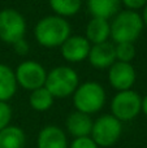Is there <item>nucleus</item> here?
<instances>
[{
	"mask_svg": "<svg viewBox=\"0 0 147 148\" xmlns=\"http://www.w3.org/2000/svg\"><path fill=\"white\" fill-rule=\"evenodd\" d=\"M17 88L16 74L9 66L0 64V101H7L14 95Z\"/></svg>",
	"mask_w": 147,
	"mask_h": 148,
	"instance_id": "nucleus-16",
	"label": "nucleus"
},
{
	"mask_svg": "<svg viewBox=\"0 0 147 148\" xmlns=\"http://www.w3.org/2000/svg\"><path fill=\"white\" fill-rule=\"evenodd\" d=\"M90 42L83 36H70L61 44V55L70 62L85 60L90 52Z\"/></svg>",
	"mask_w": 147,
	"mask_h": 148,
	"instance_id": "nucleus-10",
	"label": "nucleus"
},
{
	"mask_svg": "<svg viewBox=\"0 0 147 148\" xmlns=\"http://www.w3.org/2000/svg\"><path fill=\"white\" fill-rule=\"evenodd\" d=\"M90 64L99 69L109 68L116 61V48L112 43L103 42V43L94 44L89 52Z\"/></svg>",
	"mask_w": 147,
	"mask_h": 148,
	"instance_id": "nucleus-11",
	"label": "nucleus"
},
{
	"mask_svg": "<svg viewBox=\"0 0 147 148\" xmlns=\"http://www.w3.org/2000/svg\"><path fill=\"white\" fill-rule=\"evenodd\" d=\"M120 3L121 0H87V8L93 17L108 20L119 12Z\"/></svg>",
	"mask_w": 147,
	"mask_h": 148,
	"instance_id": "nucleus-14",
	"label": "nucleus"
},
{
	"mask_svg": "<svg viewBox=\"0 0 147 148\" xmlns=\"http://www.w3.org/2000/svg\"><path fill=\"white\" fill-rule=\"evenodd\" d=\"M142 20H143V23L147 26V4L145 7V9H143V14H142Z\"/></svg>",
	"mask_w": 147,
	"mask_h": 148,
	"instance_id": "nucleus-26",
	"label": "nucleus"
},
{
	"mask_svg": "<svg viewBox=\"0 0 147 148\" xmlns=\"http://www.w3.org/2000/svg\"><path fill=\"white\" fill-rule=\"evenodd\" d=\"M93 123L94 122L91 121L90 116L77 110L69 114L67 120V129L73 136L81 138V136H87L89 134H91Z\"/></svg>",
	"mask_w": 147,
	"mask_h": 148,
	"instance_id": "nucleus-13",
	"label": "nucleus"
},
{
	"mask_svg": "<svg viewBox=\"0 0 147 148\" xmlns=\"http://www.w3.org/2000/svg\"><path fill=\"white\" fill-rule=\"evenodd\" d=\"M109 34H111V26L104 18L93 17L86 27V36L87 40L94 44L107 42Z\"/></svg>",
	"mask_w": 147,
	"mask_h": 148,
	"instance_id": "nucleus-15",
	"label": "nucleus"
},
{
	"mask_svg": "<svg viewBox=\"0 0 147 148\" xmlns=\"http://www.w3.org/2000/svg\"><path fill=\"white\" fill-rule=\"evenodd\" d=\"M108 73V79L112 87L119 91L130 90L135 82V70L129 62L115 61L111 65Z\"/></svg>",
	"mask_w": 147,
	"mask_h": 148,
	"instance_id": "nucleus-9",
	"label": "nucleus"
},
{
	"mask_svg": "<svg viewBox=\"0 0 147 148\" xmlns=\"http://www.w3.org/2000/svg\"><path fill=\"white\" fill-rule=\"evenodd\" d=\"M67 136L60 127L46 126L38 136V148H67Z\"/></svg>",
	"mask_w": 147,
	"mask_h": 148,
	"instance_id": "nucleus-12",
	"label": "nucleus"
},
{
	"mask_svg": "<svg viewBox=\"0 0 147 148\" xmlns=\"http://www.w3.org/2000/svg\"><path fill=\"white\" fill-rule=\"evenodd\" d=\"M111 26V34L116 43H133L143 30V20L135 10H124L115 17Z\"/></svg>",
	"mask_w": 147,
	"mask_h": 148,
	"instance_id": "nucleus-2",
	"label": "nucleus"
},
{
	"mask_svg": "<svg viewBox=\"0 0 147 148\" xmlns=\"http://www.w3.org/2000/svg\"><path fill=\"white\" fill-rule=\"evenodd\" d=\"M78 86V75L69 66H57L47 74L44 87L54 97H67L76 91Z\"/></svg>",
	"mask_w": 147,
	"mask_h": 148,
	"instance_id": "nucleus-3",
	"label": "nucleus"
},
{
	"mask_svg": "<svg viewBox=\"0 0 147 148\" xmlns=\"http://www.w3.org/2000/svg\"><path fill=\"white\" fill-rule=\"evenodd\" d=\"M12 118V109L5 101H0V130L7 127Z\"/></svg>",
	"mask_w": 147,
	"mask_h": 148,
	"instance_id": "nucleus-21",
	"label": "nucleus"
},
{
	"mask_svg": "<svg viewBox=\"0 0 147 148\" xmlns=\"http://www.w3.org/2000/svg\"><path fill=\"white\" fill-rule=\"evenodd\" d=\"M141 105L142 99L138 92L133 90L120 91L112 100V116L120 121H130L137 117L141 112Z\"/></svg>",
	"mask_w": 147,
	"mask_h": 148,
	"instance_id": "nucleus-6",
	"label": "nucleus"
},
{
	"mask_svg": "<svg viewBox=\"0 0 147 148\" xmlns=\"http://www.w3.org/2000/svg\"><path fill=\"white\" fill-rule=\"evenodd\" d=\"M124 5L130 10H137L139 8L146 7L147 0H121Z\"/></svg>",
	"mask_w": 147,
	"mask_h": 148,
	"instance_id": "nucleus-23",
	"label": "nucleus"
},
{
	"mask_svg": "<svg viewBox=\"0 0 147 148\" xmlns=\"http://www.w3.org/2000/svg\"><path fill=\"white\" fill-rule=\"evenodd\" d=\"M106 101V91L96 82H86L74 91V103L77 110L91 114L100 110Z\"/></svg>",
	"mask_w": 147,
	"mask_h": 148,
	"instance_id": "nucleus-4",
	"label": "nucleus"
},
{
	"mask_svg": "<svg viewBox=\"0 0 147 148\" xmlns=\"http://www.w3.org/2000/svg\"><path fill=\"white\" fill-rule=\"evenodd\" d=\"M52 103H54V96L44 86L39 87L36 90H33V92L30 95V105L35 110L43 112V110L49 109Z\"/></svg>",
	"mask_w": 147,
	"mask_h": 148,
	"instance_id": "nucleus-18",
	"label": "nucleus"
},
{
	"mask_svg": "<svg viewBox=\"0 0 147 148\" xmlns=\"http://www.w3.org/2000/svg\"><path fill=\"white\" fill-rule=\"evenodd\" d=\"M16 79L26 90H36L44 86L47 73L44 68L36 61H23L16 70Z\"/></svg>",
	"mask_w": 147,
	"mask_h": 148,
	"instance_id": "nucleus-8",
	"label": "nucleus"
},
{
	"mask_svg": "<svg viewBox=\"0 0 147 148\" xmlns=\"http://www.w3.org/2000/svg\"><path fill=\"white\" fill-rule=\"evenodd\" d=\"M141 110H143V113L147 116V96L142 99V105H141Z\"/></svg>",
	"mask_w": 147,
	"mask_h": 148,
	"instance_id": "nucleus-25",
	"label": "nucleus"
},
{
	"mask_svg": "<svg viewBox=\"0 0 147 148\" xmlns=\"http://www.w3.org/2000/svg\"><path fill=\"white\" fill-rule=\"evenodd\" d=\"M69 148H98V144L93 140V138L81 136V138H76Z\"/></svg>",
	"mask_w": 147,
	"mask_h": 148,
	"instance_id": "nucleus-22",
	"label": "nucleus"
},
{
	"mask_svg": "<svg viewBox=\"0 0 147 148\" xmlns=\"http://www.w3.org/2000/svg\"><path fill=\"white\" fill-rule=\"evenodd\" d=\"M35 38L43 47H59L69 38L70 26L60 16L44 17L35 26Z\"/></svg>",
	"mask_w": 147,
	"mask_h": 148,
	"instance_id": "nucleus-1",
	"label": "nucleus"
},
{
	"mask_svg": "<svg viewBox=\"0 0 147 148\" xmlns=\"http://www.w3.org/2000/svg\"><path fill=\"white\" fill-rule=\"evenodd\" d=\"M26 22L20 12L14 9H4L0 12V39L5 43L14 44L23 38Z\"/></svg>",
	"mask_w": 147,
	"mask_h": 148,
	"instance_id": "nucleus-7",
	"label": "nucleus"
},
{
	"mask_svg": "<svg viewBox=\"0 0 147 148\" xmlns=\"http://www.w3.org/2000/svg\"><path fill=\"white\" fill-rule=\"evenodd\" d=\"M121 131V121L112 114H106L99 117L93 123L91 135H93V140L98 146L111 147L119 140Z\"/></svg>",
	"mask_w": 147,
	"mask_h": 148,
	"instance_id": "nucleus-5",
	"label": "nucleus"
},
{
	"mask_svg": "<svg viewBox=\"0 0 147 148\" xmlns=\"http://www.w3.org/2000/svg\"><path fill=\"white\" fill-rule=\"evenodd\" d=\"M13 46H14V49L18 55H26L29 51V44L26 43V40H23V38L17 40Z\"/></svg>",
	"mask_w": 147,
	"mask_h": 148,
	"instance_id": "nucleus-24",
	"label": "nucleus"
},
{
	"mask_svg": "<svg viewBox=\"0 0 147 148\" xmlns=\"http://www.w3.org/2000/svg\"><path fill=\"white\" fill-rule=\"evenodd\" d=\"M51 8L59 16H73L81 9V0H49Z\"/></svg>",
	"mask_w": 147,
	"mask_h": 148,
	"instance_id": "nucleus-19",
	"label": "nucleus"
},
{
	"mask_svg": "<svg viewBox=\"0 0 147 148\" xmlns=\"http://www.w3.org/2000/svg\"><path fill=\"white\" fill-rule=\"evenodd\" d=\"M116 59L122 62H130L135 56V47L133 43H117Z\"/></svg>",
	"mask_w": 147,
	"mask_h": 148,
	"instance_id": "nucleus-20",
	"label": "nucleus"
},
{
	"mask_svg": "<svg viewBox=\"0 0 147 148\" xmlns=\"http://www.w3.org/2000/svg\"><path fill=\"white\" fill-rule=\"evenodd\" d=\"M25 133L17 126H9L0 130V148H23Z\"/></svg>",
	"mask_w": 147,
	"mask_h": 148,
	"instance_id": "nucleus-17",
	"label": "nucleus"
}]
</instances>
